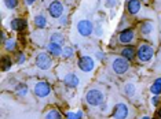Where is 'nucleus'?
<instances>
[{"label":"nucleus","mask_w":161,"mask_h":119,"mask_svg":"<svg viewBox=\"0 0 161 119\" xmlns=\"http://www.w3.org/2000/svg\"><path fill=\"white\" fill-rule=\"evenodd\" d=\"M154 56V48L147 42H141L136 48V59L141 63H147Z\"/></svg>","instance_id":"obj_1"},{"label":"nucleus","mask_w":161,"mask_h":119,"mask_svg":"<svg viewBox=\"0 0 161 119\" xmlns=\"http://www.w3.org/2000/svg\"><path fill=\"white\" fill-rule=\"evenodd\" d=\"M86 102L91 107H99L105 102V93L101 89H97V88L90 89L86 95Z\"/></svg>","instance_id":"obj_2"},{"label":"nucleus","mask_w":161,"mask_h":119,"mask_svg":"<svg viewBox=\"0 0 161 119\" xmlns=\"http://www.w3.org/2000/svg\"><path fill=\"white\" fill-rule=\"evenodd\" d=\"M130 68V63H128L127 59L124 57H114L112 62V70L114 71L117 75H124Z\"/></svg>","instance_id":"obj_3"},{"label":"nucleus","mask_w":161,"mask_h":119,"mask_svg":"<svg viewBox=\"0 0 161 119\" xmlns=\"http://www.w3.org/2000/svg\"><path fill=\"white\" fill-rule=\"evenodd\" d=\"M139 29H141V34L143 36V37L149 38V40H153L152 37L154 36V37H157L156 36V25L152 22V21H143V22L141 23V26H139Z\"/></svg>","instance_id":"obj_4"},{"label":"nucleus","mask_w":161,"mask_h":119,"mask_svg":"<svg viewBox=\"0 0 161 119\" xmlns=\"http://www.w3.org/2000/svg\"><path fill=\"white\" fill-rule=\"evenodd\" d=\"M36 66H37L40 70H48V68L53 66V59L48 53L46 52H40L37 56H36Z\"/></svg>","instance_id":"obj_5"},{"label":"nucleus","mask_w":161,"mask_h":119,"mask_svg":"<svg viewBox=\"0 0 161 119\" xmlns=\"http://www.w3.org/2000/svg\"><path fill=\"white\" fill-rule=\"evenodd\" d=\"M65 11V6H64V3L59 2V0H54L53 3L48 6V12H50V15L53 17V18H61V17H64L62 14H64Z\"/></svg>","instance_id":"obj_6"},{"label":"nucleus","mask_w":161,"mask_h":119,"mask_svg":"<svg viewBox=\"0 0 161 119\" xmlns=\"http://www.w3.org/2000/svg\"><path fill=\"white\" fill-rule=\"evenodd\" d=\"M33 92L37 97H42L43 99V97H47L51 93V86L48 82H46V81H39L37 84L35 85Z\"/></svg>","instance_id":"obj_7"},{"label":"nucleus","mask_w":161,"mask_h":119,"mask_svg":"<svg viewBox=\"0 0 161 119\" xmlns=\"http://www.w3.org/2000/svg\"><path fill=\"white\" fill-rule=\"evenodd\" d=\"M92 30H94V25H92V22H91L90 19H81V21H79V23H77V32L83 36V37H88V36H91Z\"/></svg>","instance_id":"obj_8"},{"label":"nucleus","mask_w":161,"mask_h":119,"mask_svg":"<svg viewBox=\"0 0 161 119\" xmlns=\"http://www.w3.org/2000/svg\"><path fill=\"white\" fill-rule=\"evenodd\" d=\"M134 38H135V33H134V30L131 27H127V29H124V30H121L119 33V37H117V40H119V42H121V44H131V42L134 41Z\"/></svg>","instance_id":"obj_9"},{"label":"nucleus","mask_w":161,"mask_h":119,"mask_svg":"<svg viewBox=\"0 0 161 119\" xmlns=\"http://www.w3.org/2000/svg\"><path fill=\"white\" fill-rule=\"evenodd\" d=\"M79 67L80 70L84 71V73H91L95 67V63L92 60V57L90 56H81L79 59Z\"/></svg>","instance_id":"obj_10"},{"label":"nucleus","mask_w":161,"mask_h":119,"mask_svg":"<svg viewBox=\"0 0 161 119\" xmlns=\"http://www.w3.org/2000/svg\"><path fill=\"white\" fill-rule=\"evenodd\" d=\"M128 114H130V111H128L127 104H124V103L116 104L114 111H113V118L114 119H127Z\"/></svg>","instance_id":"obj_11"},{"label":"nucleus","mask_w":161,"mask_h":119,"mask_svg":"<svg viewBox=\"0 0 161 119\" xmlns=\"http://www.w3.org/2000/svg\"><path fill=\"white\" fill-rule=\"evenodd\" d=\"M142 8V0H128L127 2V11L131 15H136Z\"/></svg>","instance_id":"obj_12"},{"label":"nucleus","mask_w":161,"mask_h":119,"mask_svg":"<svg viewBox=\"0 0 161 119\" xmlns=\"http://www.w3.org/2000/svg\"><path fill=\"white\" fill-rule=\"evenodd\" d=\"M64 84L66 86H69V88H77L79 86V77L75 73H69V74L65 75Z\"/></svg>","instance_id":"obj_13"},{"label":"nucleus","mask_w":161,"mask_h":119,"mask_svg":"<svg viewBox=\"0 0 161 119\" xmlns=\"http://www.w3.org/2000/svg\"><path fill=\"white\" fill-rule=\"evenodd\" d=\"M47 49H48V53L50 55H53V56H61L62 55V52H64V48L59 45V44H57V42H50L48 47H47Z\"/></svg>","instance_id":"obj_14"},{"label":"nucleus","mask_w":161,"mask_h":119,"mask_svg":"<svg viewBox=\"0 0 161 119\" xmlns=\"http://www.w3.org/2000/svg\"><path fill=\"white\" fill-rule=\"evenodd\" d=\"M121 56L127 60H132L134 57L136 56V49H135L134 47H128V45L124 47L121 49Z\"/></svg>","instance_id":"obj_15"},{"label":"nucleus","mask_w":161,"mask_h":119,"mask_svg":"<svg viewBox=\"0 0 161 119\" xmlns=\"http://www.w3.org/2000/svg\"><path fill=\"white\" fill-rule=\"evenodd\" d=\"M26 21L25 19H21V18H15V19L11 21V29L13 30H17V32H21L26 27Z\"/></svg>","instance_id":"obj_16"},{"label":"nucleus","mask_w":161,"mask_h":119,"mask_svg":"<svg viewBox=\"0 0 161 119\" xmlns=\"http://www.w3.org/2000/svg\"><path fill=\"white\" fill-rule=\"evenodd\" d=\"M46 25H47V18L44 14H39V15L35 17V26L37 29L46 27Z\"/></svg>","instance_id":"obj_17"},{"label":"nucleus","mask_w":161,"mask_h":119,"mask_svg":"<svg viewBox=\"0 0 161 119\" xmlns=\"http://www.w3.org/2000/svg\"><path fill=\"white\" fill-rule=\"evenodd\" d=\"M44 119H62V114L57 108H51V110H48L46 112Z\"/></svg>","instance_id":"obj_18"},{"label":"nucleus","mask_w":161,"mask_h":119,"mask_svg":"<svg viewBox=\"0 0 161 119\" xmlns=\"http://www.w3.org/2000/svg\"><path fill=\"white\" fill-rule=\"evenodd\" d=\"M150 91L154 96H158L161 95V78H157L154 82H153V85L150 86Z\"/></svg>","instance_id":"obj_19"},{"label":"nucleus","mask_w":161,"mask_h":119,"mask_svg":"<svg viewBox=\"0 0 161 119\" xmlns=\"http://www.w3.org/2000/svg\"><path fill=\"white\" fill-rule=\"evenodd\" d=\"M11 66H13L11 59H10V57H7V56L3 57V60H2V70L3 71H8L10 68H11Z\"/></svg>","instance_id":"obj_20"},{"label":"nucleus","mask_w":161,"mask_h":119,"mask_svg":"<svg viewBox=\"0 0 161 119\" xmlns=\"http://www.w3.org/2000/svg\"><path fill=\"white\" fill-rule=\"evenodd\" d=\"M124 93L128 96V97H132L135 95V85L134 84H127L125 86H124Z\"/></svg>","instance_id":"obj_21"},{"label":"nucleus","mask_w":161,"mask_h":119,"mask_svg":"<svg viewBox=\"0 0 161 119\" xmlns=\"http://www.w3.org/2000/svg\"><path fill=\"white\" fill-rule=\"evenodd\" d=\"M4 47L7 51H14V49L17 48V42L14 38H7V41L4 42Z\"/></svg>","instance_id":"obj_22"},{"label":"nucleus","mask_w":161,"mask_h":119,"mask_svg":"<svg viewBox=\"0 0 161 119\" xmlns=\"http://www.w3.org/2000/svg\"><path fill=\"white\" fill-rule=\"evenodd\" d=\"M65 41V37L62 36L61 33H54L51 34V42H57V44H62V42Z\"/></svg>","instance_id":"obj_23"},{"label":"nucleus","mask_w":161,"mask_h":119,"mask_svg":"<svg viewBox=\"0 0 161 119\" xmlns=\"http://www.w3.org/2000/svg\"><path fill=\"white\" fill-rule=\"evenodd\" d=\"M17 93L19 96H26V93H28V86L25 85V84H18L17 85Z\"/></svg>","instance_id":"obj_24"},{"label":"nucleus","mask_w":161,"mask_h":119,"mask_svg":"<svg viewBox=\"0 0 161 119\" xmlns=\"http://www.w3.org/2000/svg\"><path fill=\"white\" fill-rule=\"evenodd\" d=\"M73 53H75V49L70 48V47H65L64 52H62V56H64L65 59H69V57L73 56Z\"/></svg>","instance_id":"obj_25"},{"label":"nucleus","mask_w":161,"mask_h":119,"mask_svg":"<svg viewBox=\"0 0 161 119\" xmlns=\"http://www.w3.org/2000/svg\"><path fill=\"white\" fill-rule=\"evenodd\" d=\"M83 118V111H77V112H68L66 119H81Z\"/></svg>","instance_id":"obj_26"},{"label":"nucleus","mask_w":161,"mask_h":119,"mask_svg":"<svg viewBox=\"0 0 161 119\" xmlns=\"http://www.w3.org/2000/svg\"><path fill=\"white\" fill-rule=\"evenodd\" d=\"M4 3H6L7 8H10V10H14L18 6V0H4Z\"/></svg>","instance_id":"obj_27"},{"label":"nucleus","mask_w":161,"mask_h":119,"mask_svg":"<svg viewBox=\"0 0 161 119\" xmlns=\"http://www.w3.org/2000/svg\"><path fill=\"white\" fill-rule=\"evenodd\" d=\"M25 53L24 52H18V55H17V62L19 63V64H22V63H25Z\"/></svg>","instance_id":"obj_28"},{"label":"nucleus","mask_w":161,"mask_h":119,"mask_svg":"<svg viewBox=\"0 0 161 119\" xmlns=\"http://www.w3.org/2000/svg\"><path fill=\"white\" fill-rule=\"evenodd\" d=\"M117 2L119 0H106V7L108 8H113V7L117 6Z\"/></svg>","instance_id":"obj_29"},{"label":"nucleus","mask_w":161,"mask_h":119,"mask_svg":"<svg viewBox=\"0 0 161 119\" xmlns=\"http://www.w3.org/2000/svg\"><path fill=\"white\" fill-rule=\"evenodd\" d=\"M150 103H152L153 106H158V103H160V99H158V96H154V97H152V100H150Z\"/></svg>","instance_id":"obj_30"},{"label":"nucleus","mask_w":161,"mask_h":119,"mask_svg":"<svg viewBox=\"0 0 161 119\" xmlns=\"http://www.w3.org/2000/svg\"><path fill=\"white\" fill-rule=\"evenodd\" d=\"M95 56H97V57H98V59H99V60H101V59H103V56H105V55H103V52L98 51L97 53H95Z\"/></svg>","instance_id":"obj_31"},{"label":"nucleus","mask_w":161,"mask_h":119,"mask_svg":"<svg viewBox=\"0 0 161 119\" xmlns=\"http://www.w3.org/2000/svg\"><path fill=\"white\" fill-rule=\"evenodd\" d=\"M25 2H26L28 6H32V4H33V3L36 2V0H25Z\"/></svg>","instance_id":"obj_32"},{"label":"nucleus","mask_w":161,"mask_h":119,"mask_svg":"<svg viewBox=\"0 0 161 119\" xmlns=\"http://www.w3.org/2000/svg\"><path fill=\"white\" fill-rule=\"evenodd\" d=\"M61 23H62V25L66 23V18H62V19H61Z\"/></svg>","instance_id":"obj_33"},{"label":"nucleus","mask_w":161,"mask_h":119,"mask_svg":"<svg viewBox=\"0 0 161 119\" xmlns=\"http://www.w3.org/2000/svg\"><path fill=\"white\" fill-rule=\"evenodd\" d=\"M157 115H158V118L161 119V108H160V110H158V111H157Z\"/></svg>","instance_id":"obj_34"},{"label":"nucleus","mask_w":161,"mask_h":119,"mask_svg":"<svg viewBox=\"0 0 161 119\" xmlns=\"http://www.w3.org/2000/svg\"><path fill=\"white\" fill-rule=\"evenodd\" d=\"M141 119H150V118H149V117H142Z\"/></svg>","instance_id":"obj_35"}]
</instances>
